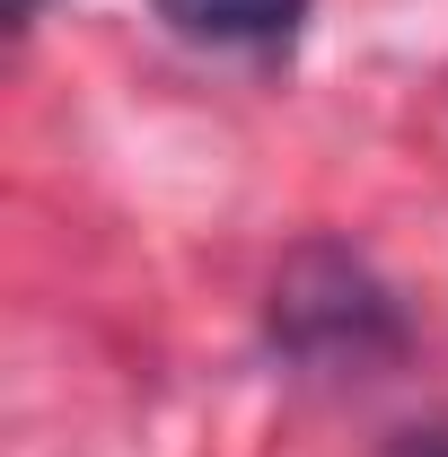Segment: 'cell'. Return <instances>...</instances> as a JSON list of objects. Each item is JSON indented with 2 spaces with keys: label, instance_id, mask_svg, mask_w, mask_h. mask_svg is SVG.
<instances>
[{
  "label": "cell",
  "instance_id": "6da1fadb",
  "mask_svg": "<svg viewBox=\"0 0 448 457\" xmlns=\"http://www.w3.org/2000/svg\"><path fill=\"white\" fill-rule=\"evenodd\" d=\"M273 335L290 343V352H308V361H361V352H378V343H395V317L387 299H378V282L361 273V264H343V255H299L290 273L273 282Z\"/></svg>",
  "mask_w": 448,
  "mask_h": 457
},
{
  "label": "cell",
  "instance_id": "7a4b0ae2",
  "mask_svg": "<svg viewBox=\"0 0 448 457\" xmlns=\"http://www.w3.org/2000/svg\"><path fill=\"white\" fill-rule=\"evenodd\" d=\"M308 0H159V18L185 27V36H212V45H264V36H290Z\"/></svg>",
  "mask_w": 448,
  "mask_h": 457
},
{
  "label": "cell",
  "instance_id": "3957f363",
  "mask_svg": "<svg viewBox=\"0 0 448 457\" xmlns=\"http://www.w3.org/2000/svg\"><path fill=\"white\" fill-rule=\"evenodd\" d=\"M387 457H448V422H431V431H404Z\"/></svg>",
  "mask_w": 448,
  "mask_h": 457
}]
</instances>
